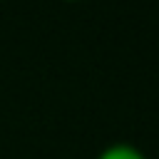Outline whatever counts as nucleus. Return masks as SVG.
<instances>
[{
    "mask_svg": "<svg viewBox=\"0 0 159 159\" xmlns=\"http://www.w3.org/2000/svg\"><path fill=\"white\" fill-rule=\"evenodd\" d=\"M97 159H147V157H144L142 149H137V147H132V144H127V142H119V144L104 147V149L97 154Z\"/></svg>",
    "mask_w": 159,
    "mask_h": 159,
    "instance_id": "f257e3e1",
    "label": "nucleus"
},
{
    "mask_svg": "<svg viewBox=\"0 0 159 159\" xmlns=\"http://www.w3.org/2000/svg\"><path fill=\"white\" fill-rule=\"evenodd\" d=\"M62 2H77V0H62Z\"/></svg>",
    "mask_w": 159,
    "mask_h": 159,
    "instance_id": "f03ea898",
    "label": "nucleus"
}]
</instances>
